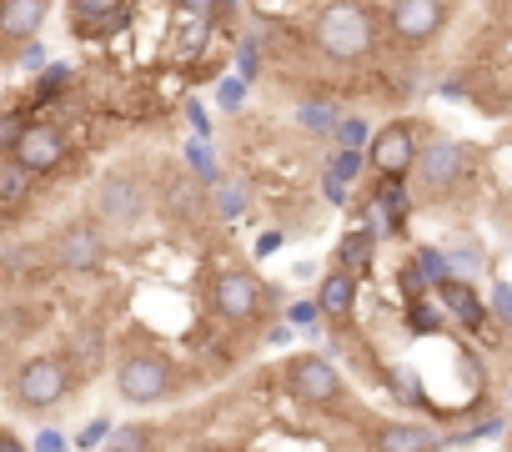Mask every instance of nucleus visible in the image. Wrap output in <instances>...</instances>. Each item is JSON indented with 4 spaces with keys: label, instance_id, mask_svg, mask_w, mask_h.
<instances>
[{
    "label": "nucleus",
    "instance_id": "obj_1",
    "mask_svg": "<svg viewBox=\"0 0 512 452\" xmlns=\"http://www.w3.org/2000/svg\"><path fill=\"white\" fill-rule=\"evenodd\" d=\"M312 41L327 61L357 66L377 46V21H372V11L362 6V0H327V6L317 11V21H312Z\"/></svg>",
    "mask_w": 512,
    "mask_h": 452
},
{
    "label": "nucleus",
    "instance_id": "obj_2",
    "mask_svg": "<svg viewBox=\"0 0 512 452\" xmlns=\"http://www.w3.org/2000/svg\"><path fill=\"white\" fill-rule=\"evenodd\" d=\"M76 382H81V377H76V367H71L61 352H41V357H26V362L16 367V377H11V402H16L21 412H51V407H61V402L71 397Z\"/></svg>",
    "mask_w": 512,
    "mask_h": 452
},
{
    "label": "nucleus",
    "instance_id": "obj_3",
    "mask_svg": "<svg viewBox=\"0 0 512 452\" xmlns=\"http://www.w3.org/2000/svg\"><path fill=\"white\" fill-rule=\"evenodd\" d=\"M472 171H477V151H472L467 141H457V136H432V141L417 151V166H412L417 186H422L432 201L457 196V191L472 181Z\"/></svg>",
    "mask_w": 512,
    "mask_h": 452
},
{
    "label": "nucleus",
    "instance_id": "obj_4",
    "mask_svg": "<svg viewBox=\"0 0 512 452\" xmlns=\"http://www.w3.org/2000/svg\"><path fill=\"white\" fill-rule=\"evenodd\" d=\"M176 387H181V372H176L171 357H161V352H151V347L121 352V362H116V392H121V402H131V407H156V402H166Z\"/></svg>",
    "mask_w": 512,
    "mask_h": 452
},
{
    "label": "nucleus",
    "instance_id": "obj_5",
    "mask_svg": "<svg viewBox=\"0 0 512 452\" xmlns=\"http://www.w3.org/2000/svg\"><path fill=\"white\" fill-rule=\"evenodd\" d=\"M151 211V196H146V181L131 176V171H111L101 176L96 186V221L111 226V232H131V226H141Z\"/></svg>",
    "mask_w": 512,
    "mask_h": 452
},
{
    "label": "nucleus",
    "instance_id": "obj_6",
    "mask_svg": "<svg viewBox=\"0 0 512 452\" xmlns=\"http://www.w3.org/2000/svg\"><path fill=\"white\" fill-rule=\"evenodd\" d=\"M111 257V242H106V226L96 216H81V221H66L61 232L51 237V262L61 272H96L101 262Z\"/></svg>",
    "mask_w": 512,
    "mask_h": 452
},
{
    "label": "nucleus",
    "instance_id": "obj_7",
    "mask_svg": "<svg viewBox=\"0 0 512 452\" xmlns=\"http://www.w3.org/2000/svg\"><path fill=\"white\" fill-rule=\"evenodd\" d=\"M452 21V0H392L387 6V26L402 46H427L432 36H442Z\"/></svg>",
    "mask_w": 512,
    "mask_h": 452
},
{
    "label": "nucleus",
    "instance_id": "obj_8",
    "mask_svg": "<svg viewBox=\"0 0 512 452\" xmlns=\"http://www.w3.org/2000/svg\"><path fill=\"white\" fill-rule=\"evenodd\" d=\"M417 151H422V141H417V126L412 121H392V126L372 131V141H367V161L387 181H407L412 166H417Z\"/></svg>",
    "mask_w": 512,
    "mask_h": 452
},
{
    "label": "nucleus",
    "instance_id": "obj_9",
    "mask_svg": "<svg viewBox=\"0 0 512 452\" xmlns=\"http://www.w3.org/2000/svg\"><path fill=\"white\" fill-rule=\"evenodd\" d=\"M262 307H267V287L256 282L251 272H221L216 282H211V312L216 317H226V322H256L262 317Z\"/></svg>",
    "mask_w": 512,
    "mask_h": 452
},
{
    "label": "nucleus",
    "instance_id": "obj_10",
    "mask_svg": "<svg viewBox=\"0 0 512 452\" xmlns=\"http://www.w3.org/2000/svg\"><path fill=\"white\" fill-rule=\"evenodd\" d=\"M287 392L302 402V407H332L342 402V377L327 357H292L287 362Z\"/></svg>",
    "mask_w": 512,
    "mask_h": 452
},
{
    "label": "nucleus",
    "instance_id": "obj_11",
    "mask_svg": "<svg viewBox=\"0 0 512 452\" xmlns=\"http://www.w3.org/2000/svg\"><path fill=\"white\" fill-rule=\"evenodd\" d=\"M16 161L31 171V176H51L66 166V131L61 126H46V121H31L21 146H16Z\"/></svg>",
    "mask_w": 512,
    "mask_h": 452
},
{
    "label": "nucleus",
    "instance_id": "obj_12",
    "mask_svg": "<svg viewBox=\"0 0 512 452\" xmlns=\"http://www.w3.org/2000/svg\"><path fill=\"white\" fill-rule=\"evenodd\" d=\"M161 206H166V216L171 221H201V216H211V186L201 181V176H191V171H181V176H171L166 181V191H161Z\"/></svg>",
    "mask_w": 512,
    "mask_h": 452
},
{
    "label": "nucleus",
    "instance_id": "obj_13",
    "mask_svg": "<svg viewBox=\"0 0 512 452\" xmlns=\"http://www.w3.org/2000/svg\"><path fill=\"white\" fill-rule=\"evenodd\" d=\"M51 0H0V46H31L46 26Z\"/></svg>",
    "mask_w": 512,
    "mask_h": 452
},
{
    "label": "nucleus",
    "instance_id": "obj_14",
    "mask_svg": "<svg viewBox=\"0 0 512 452\" xmlns=\"http://www.w3.org/2000/svg\"><path fill=\"white\" fill-rule=\"evenodd\" d=\"M131 21V0H71V26L76 36H111Z\"/></svg>",
    "mask_w": 512,
    "mask_h": 452
},
{
    "label": "nucleus",
    "instance_id": "obj_15",
    "mask_svg": "<svg viewBox=\"0 0 512 452\" xmlns=\"http://www.w3.org/2000/svg\"><path fill=\"white\" fill-rule=\"evenodd\" d=\"M437 432L422 422H382L372 432V452H437Z\"/></svg>",
    "mask_w": 512,
    "mask_h": 452
},
{
    "label": "nucleus",
    "instance_id": "obj_16",
    "mask_svg": "<svg viewBox=\"0 0 512 452\" xmlns=\"http://www.w3.org/2000/svg\"><path fill=\"white\" fill-rule=\"evenodd\" d=\"M317 312L322 317H332V322H347L352 312H357V277L352 272H327L322 277V287H317Z\"/></svg>",
    "mask_w": 512,
    "mask_h": 452
},
{
    "label": "nucleus",
    "instance_id": "obj_17",
    "mask_svg": "<svg viewBox=\"0 0 512 452\" xmlns=\"http://www.w3.org/2000/svg\"><path fill=\"white\" fill-rule=\"evenodd\" d=\"M437 292H442V307L462 317V327H477V322H482V302H477L472 282H457V277H447V282H437Z\"/></svg>",
    "mask_w": 512,
    "mask_h": 452
},
{
    "label": "nucleus",
    "instance_id": "obj_18",
    "mask_svg": "<svg viewBox=\"0 0 512 452\" xmlns=\"http://www.w3.org/2000/svg\"><path fill=\"white\" fill-rule=\"evenodd\" d=\"M41 176H31L16 156H0V206H21Z\"/></svg>",
    "mask_w": 512,
    "mask_h": 452
},
{
    "label": "nucleus",
    "instance_id": "obj_19",
    "mask_svg": "<svg viewBox=\"0 0 512 452\" xmlns=\"http://www.w3.org/2000/svg\"><path fill=\"white\" fill-rule=\"evenodd\" d=\"M106 452H156V432L146 422H121V427H111Z\"/></svg>",
    "mask_w": 512,
    "mask_h": 452
},
{
    "label": "nucleus",
    "instance_id": "obj_20",
    "mask_svg": "<svg viewBox=\"0 0 512 452\" xmlns=\"http://www.w3.org/2000/svg\"><path fill=\"white\" fill-rule=\"evenodd\" d=\"M442 252H447V272H452L457 282H467V277H477V272H482V247H477V242L457 237V242H447Z\"/></svg>",
    "mask_w": 512,
    "mask_h": 452
},
{
    "label": "nucleus",
    "instance_id": "obj_21",
    "mask_svg": "<svg viewBox=\"0 0 512 452\" xmlns=\"http://www.w3.org/2000/svg\"><path fill=\"white\" fill-rule=\"evenodd\" d=\"M71 86V66L66 61H51L41 76H36V86H31V101L36 106H51V101H61V91Z\"/></svg>",
    "mask_w": 512,
    "mask_h": 452
},
{
    "label": "nucleus",
    "instance_id": "obj_22",
    "mask_svg": "<svg viewBox=\"0 0 512 452\" xmlns=\"http://www.w3.org/2000/svg\"><path fill=\"white\" fill-rule=\"evenodd\" d=\"M367 262H372V232H352V237H342V247H337V267L342 272H367Z\"/></svg>",
    "mask_w": 512,
    "mask_h": 452
},
{
    "label": "nucleus",
    "instance_id": "obj_23",
    "mask_svg": "<svg viewBox=\"0 0 512 452\" xmlns=\"http://www.w3.org/2000/svg\"><path fill=\"white\" fill-rule=\"evenodd\" d=\"M26 126H31L26 106H6V111H0V156H16V146H21Z\"/></svg>",
    "mask_w": 512,
    "mask_h": 452
},
{
    "label": "nucleus",
    "instance_id": "obj_24",
    "mask_svg": "<svg viewBox=\"0 0 512 452\" xmlns=\"http://www.w3.org/2000/svg\"><path fill=\"white\" fill-rule=\"evenodd\" d=\"M241 211H246V191L231 186V181H216V186H211V216L231 221V216H241Z\"/></svg>",
    "mask_w": 512,
    "mask_h": 452
},
{
    "label": "nucleus",
    "instance_id": "obj_25",
    "mask_svg": "<svg viewBox=\"0 0 512 452\" xmlns=\"http://www.w3.org/2000/svg\"><path fill=\"white\" fill-rule=\"evenodd\" d=\"M297 121L322 136V131H337L342 116H337V106H327V101H302V106H297Z\"/></svg>",
    "mask_w": 512,
    "mask_h": 452
},
{
    "label": "nucleus",
    "instance_id": "obj_26",
    "mask_svg": "<svg viewBox=\"0 0 512 452\" xmlns=\"http://www.w3.org/2000/svg\"><path fill=\"white\" fill-rule=\"evenodd\" d=\"M382 206H387V226H392V232H402V226H407V186L402 181H382Z\"/></svg>",
    "mask_w": 512,
    "mask_h": 452
},
{
    "label": "nucleus",
    "instance_id": "obj_27",
    "mask_svg": "<svg viewBox=\"0 0 512 452\" xmlns=\"http://www.w3.org/2000/svg\"><path fill=\"white\" fill-rule=\"evenodd\" d=\"M332 136H337V146H342V151H357V146H367V141H372V126H367L362 116H347V121H337V131H332Z\"/></svg>",
    "mask_w": 512,
    "mask_h": 452
},
{
    "label": "nucleus",
    "instance_id": "obj_28",
    "mask_svg": "<svg viewBox=\"0 0 512 452\" xmlns=\"http://www.w3.org/2000/svg\"><path fill=\"white\" fill-rule=\"evenodd\" d=\"M412 262H417V272H422L427 282H447V277H452V272H447V252H442V247H417V257H412Z\"/></svg>",
    "mask_w": 512,
    "mask_h": 452
},
{
    "label": "nucleus",
    "instance_id": "obj_29",
    "mask_svg": "<svg viewBox=\"0 0 512 452\" xmlns=\"http://www.w3.org/2000/svg\"><path fill=\"white\" fill-rule=\"evenodd\" d=\"M216 106L221 111H241L246 106V81L241 76H221L216 81Z\"/></svg>",
    "mask_w": 512,
    "mask_h": 452
},
{
    "label": "nucleus",
    "instance_id": "obj_30",
    "mask_svg": "<svg viewBox=\"0 0 512 452\" xmlns=\"http://www.w3.org/2000/svg\"><path fill=\"white\" fill-rule=\"evenodd\" d=\"M16 66H21L26 76H41V71L51 66V51H46L41 41H31V46H21V56H16Z\"/></svg>",
    "mask_w": 512,
    "mask_h": 452
},
{
    "label": "nucleus",
    "instance_id": "obj_31",
    "mask_svg": "<svg viewBox=\"0 0 512 452\" xmlns=\"http://www.w3.org/2000/svg\"><path fill=\"white\" fill-rule=\"evenodd\" d=\"M186 166H191V176H201L206 186H216L221 176H216V161L206 156V146H186Z\"/></svg>",
    "mask_w": 512,
    "mask_h": 452
},
{
    "label": "nucleus",
    "instance_id": "obj_32",
    "mask_svg": "<svg viewBox=\"0 0 512 452\" xmlns=\"http://www.w3.org/2000/svg\"><path fill=\"white\" fill-rule=\"evenodd\" d=\"M407 327H412V332H437V327H442V317H437V307H427V302L417 297V302L407 307Z\"/></svg>",
    "mask_w": 512,
    "mask_h": 452
},
{
    "label": "nucleus",
    "instance_id": "obj_33",
    "mask_svg": "<svg viewBox=\"0 0 512 452\" xmlns=\"http://www.w3.org/2000/svg\"><path fill=\"white\" fill-rule=\"evenodd\" d=\"M256 71H262V46H256V41H241V51H236V76L251 81Z\"/></svg>",
    "mask_w": 512,
    "mask_h": 452
},
{
    "label": "nucleus",
    "instance_id": "obj_34",
    "mask_svg": "<svg viewBox=\"0 0 512 452\" xmlns=\"http://www.w3.org/2000/svg\"><path fill=\"white\" fill-rule=\"evenodd\" d=\"M487 307H492V317H497L502 327H512V282H497L492 297H487Z\"/></svg>",
    "mask_w": 512,
    "mask_h": 452
},
{
    "label": "nucleus",
    "instance_id": "obj_35",
    "mask_svg": "<svg viewBox=\"0 0 512 452\" xmlns=\"http://www.w3.org/2000/svg\"><path fill=\"white\" fill-rule=\"evenodd\" d=\"M171 6L191 21H216V0H171Z\"/></svg>",
    "mask_w": 512,
    "mask_h": 452
},
{
    "label": "nucleus",
    "instance_id": "obj_36",
    "mask_svg": "<svg viewBox=\"0 0 512 452\" xmlns=\"http://www.w3.org/2000/svg\"><path fill=\"white\" fill-rule=\"evenodd\" d=\"M357 171H362V156H357V151H342V156L332 161V176H337L342 186H347V181H352Z\"/></svg>",
    "mask_w": 512,
    "mask_h": 452
},
{
    "label": "nucleus",
    "instance_id": "obj_37",
    "mask_svg": "<svg viewBox=\"0 0 512 452\" xmlns=\"http://www.w3.org/2000/svg\"><path fill=\"white\" fill-rule=\"evenodd\" d=\"M31 452H71V447H66V437H61V432H41V437L31 442Z\"/></svg>",
    "mask_w": 512,
    "mask_h": 452
},
{
    "label": "nucleus",
    "instance_id": "obj_38",
    "mask_svg": "<svg viewBox=\"0 0 512 452\" xmlns=\"http://www.w3.org/2000/svg\"><path fill=\"white\" fill-rule=\"evenodd\" d=\"M392 382H397V397L402 402H417V382H412V372L402 367V372H392Z\"/></svg>",
    "mask_w": 512,
    "mask_h": 452
},
{
    "label": "nucleus",
    "instance_id": "obj_39",
    "mask_svg": "<svg viewBox=\"0 0 512 452\" xmlns=\"http://www.w3.org/2000/svg\"><path fill=\"white\" fill-rule=\"evenodd\" d=\"M111 437V422H91L86 432H81V447H96V442H106Z\"/></svg>",
    "mask_w": 512,
    "mask_h": 452
},
{
    "label": "nucleus",
    "instance_id": "obj_40",
    "mask_svg": "<svg viewBox=\"0 0 512 452\" xmlns=\"http://www.w3.org/2000/svg\"><path fill=\"white\" fill-rule=\"evenodd\" d=\"M0 452H31V447H26L16 432H6V427H0Z\"/></svg>",
    "mask_w": 512,
    "mask_h": 452
},
{
    "label": "nucleus",
    "instance_id": "obj_41",
    "mask_svg": "<svg viewBox=\"0 0 512 452\" xmlns=\"http://www.w3.org/2000/svg\"><path fill=\"white\" fill-rule=\"evenodd\" d=\"M226 16H236V0H216V21H226Z\"/></svg>",
    "mask_w": 512,
    "mask_h": 452
},
{
    "label": "nucleus",
    "instance_id": "obj_42",
    "mask_svg": "<svg viewBox=\"0 0 512 452\" xmlns=\"http://www.w3.org/2000/svg\"><path fill=\"white\" fill-rule=\"evenodd\" d=\"M507 221H512V201H507Z\"/></svg>",
    "mask_w": 512,
    "mask_h": 452
},
{
    "label": "nucleus",
    "instance_id": "obj_43",
    "mask_svg": "<svg viewBox=\"0 0 512 452\" xmlns=\"http://www.w3.org/2000/svg\"><path fill=\"white\" fill-rule=\"evenodd\" d=\"M507 141H512V126H507Z\"/></svg>",
    "mask_w": 512,
    "mask_h": 452
},
{
    "label": "nucleus",
    "instance_id": "obj_44",
    "mask_svg": "<svg viewBox=\"0 0 512 452\" xmlns=\"http://www.w3.org/2000/svg\"><path fill=\"white\" fill-rule=\"evenodd\" d=\"M0 262H6V252H0Z\"/></svg>",
    "mask_w": 512,
    "mask_h": 452
}]
</instances>
